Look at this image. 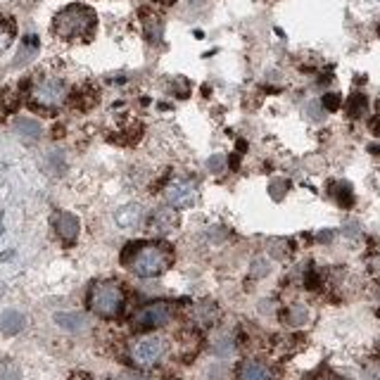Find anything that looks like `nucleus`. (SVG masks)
<instances>
[{
    "label": "nucleus",
    "mask_w": 380,
    "mask_h": 380,
    "mask_svg": "<svg viewBox=\"0 0 380 380\" xmlns=\"http://www.w3.org/2000/svg\"><path fill=\"white\" fill-rule=\"evenodd\" d=\"M164 357V342L157 335H143L131 345V359L141 369H153Z\"/></svg>",
    "instance_id": "4"
},
{
    "label": "nucleus",
    "mask_w": 380,
    "mask_h": 380,
    "mask_svg": "<svg viewBox=\"0 0 380 380\" xmlns=\"http://www.w3.org/2000/svg\"><path fill=\"white\" fill-rule=\"evenodd\" d=\"M323 105L328 107V110H337V105H340V100H337L335 95H328V98L323 100Z\"/></svg>",
    "instance_id": "18"
},
{
    "label": "nucleus",
    "mask_w": 380,
    "mask_h": 380,
    "mask_svg": "<svg viewBox=\"0 0 380 380\" xmlns=\"http://www.w3.org/2000/svg\"><path fill=\"white\" fill-rule=\"evenodd\" d=\"M174 252L162 243H138L124 252V264L141 279H155L171 267Z\"/></svg>",
    "instance_id": "1"
},
{
    "label": "nucleus",
    "mask_w": 380,
    "mask_h": 380,
    "mask_svg": "<svg viewBox=\"0 0 380 380\" xmlns=\"http://www.w3.org/2000/svg\"><path fill=\"white\" fill-rule=\"evenodd\" d=\"M12 43V27L8 22L0 20V52Z\"/></svg>",
    "instance_id": "14"
},
{
    "label": "nucleus",
    "mask_w": 380,
    "mask_h": 380,
    "mask_svg": "<svg viewBox=\"0 0 380 380\" xmlns=\"http://www.w3.org/2000/svg\"><path fill=\"white\" fill-rule=\"evenodd\" d=\"M126 304L124 288L114 281H98L93 283L88 293V307L93 314H98L102 318H114L119 316Z\"/></svg>",
    "instance_id": "3"
},
{
    "label": "nucleus",
    "mask_w": 380,
    "mask_h": 380,
    "mask_svg": "<svg viewBox=\"0 0 380 380\" xmlns=\"http://www.w3.org/2000/svg\"><path fill=\"white\" fill-rule=\"evenodd\" d=\"M176 224H178V216L171 207H162V209H157L153 216H150V226H153L155 231H160V233L171 231V228H176Z\"/></svg>",
    "instance_id": "9"
},
{
    "label": "nucleus",
    "mask_w": 380,
    "mask_h": 380,
    "mask_svg": "<svg viewBox=\"0 0 380 380\" xmlns=\"http://www.w3.org/2000/svg\"><path fill=\"white\" fill-rule=\"evenodd\" d=\"M141 216H143V209L138 207V204H126L124 209H119V212L114 214V219H117L119 228H134L138 226Z\"/></svg>",
    "instance_id": "11"
},
{
    "label": "nucleus",
    "mask_w": 380,
    "mask_h": 380,
    "mask_svg": "<svg viewBox=\"0 0 380 380\" xmlns=\"http://www.w3.org/2000/svg\"><path fill=\"white\" fill-rule=\"evenodd\" d=\"M359 105H361V107L366 105L364 95H361V98H359V95H357V98L352 100V110H349V114H352V117H359Z\"/></svg>",
    "instance_id": "16"
},
{
    "label": "nucleus",
    "mask_w": 380,
    "mask_h": 380,
    "mask_svg": "<svg viewBox=\"0 0 380 380\" xmlns=\"http://www.w3.org/2000/svg\"><path fill=\"white\" fill-rule=\"evenodd\" d=\"M160 3H176V0H160Z\"/></svg>",
    "instance_id": "19"
},
{
    "label": "nucleus",
    "mask_w": 380,
    "mask_h": 380,
    "mask_svg": "<svg viewBox=\"0 0 380 380\" xmlns=\"http://www.w3.org/2000/svg\"><path fill=\"white\" fill-rule=\"evenodd\" d=\"M52 224H55V231L62 240H67V243H74L76 235H78V219L74 214L69 212H57L52 216Z\"/></svg>",
    "instance_id": "8"
},
{
    "label": "nucleus",
    "mask_w": 380,
    "mask_h": 380,
    "mask_svg": "<svg viewBox=\"0 0 380 380\" xmlns=\"http://www.w3.org/2000/svg\"><path fill=\"white\" fill-rule=\"evenodd\" d=\"M52 29H55L57 36L67 41H83L95 31V12L86 5H69L55 17Z\"/></svg>",
    "instance_id": "2"
},
{
    "label": "nucleus",
    "mask_w": 380,
    "mask_h": 380,
    "mask_svg": "<svg viewBox=\"0 0 380 380\" xmlns=\"http://www.w3.org/2000/svg\"><path fill=\"white\" fill-rule=\"evenodd\" d=\"M167 200L174 204V207H190V204L197 202V188L190 181H176L167 188Z\"/></svg>",
    "instance_id": "7"
},
{
    "label": "nucleus",
    "mask_w": 380,
    "mask_h": 380,
    "mask_svg": "<svg viewBox=\"0 0 380 380\" xmlns=\"http://www.w3.org/2000/svg\"><path fill=\"white\" fill-rule=\"evenodd\" d=\"M271 369L262 361H245L238 369V380H271Z\"/></svg>",
    "instance_id": "10"
},
{
    "label": "nucleus",
    "mask_w": 380,
    "mask_h": 380,
    "mask_svg": "<svg viewBox=\"0 0 380 380\" xmlns=\"http://www.w3.org/2000/svg\"><path fill=\"white\" fill-rule=\"evenodd\" d=\"M55 321L59 325H64V328H69V330H81L83 325H86V321H83L78 314H57Z\"/></svg>",
    "instance_id": "13"
},
{
    "label": "nucleus",
    "mask_w": 380,
    "mask_h": 380,
    "mask_svg": "<svg viewBox=\"0 0 380 380\" xmlns=\"http://www.w3.org/2000/svg\"><path fill=\"white\" fill-rule=\"evenodd\" d=\"M17 129H20V131H22V134H27V136H31V138H36V136H38V134H41V129H38V126H36L34 122H29V119H22V122H20V124H17Z\"/></svg>",
    "instance_id": "15"
},
{
    "label": "nucleus",
    "mask_w": 380,
    "mask_h": 380,
    "mask_svg": "<svg viewBox=\"0 0 380 380\" xmlns=\"http://www.w3.org/2000/svg\"><path fill=\"white\" fill-rule=\"evenodd\" d=\"M311 380H340V378H337L335 373H330V371H321V373H316Z\"/></svg>",
    "instance_id": "17"
},
{
    "label": "nucleus",
    "mask_w": 380,
    "mask_h": 380,
    "mask_svg": "<svg viewBox=\"0 0 380 380\" xmlns=\"http://www.w3.org/2000/svg\"><path fill=\"white\" fill-rule=\"evenodd\" d=\"M64 98H67V88H64V83L59 78H41L31 88V102L36 107L52 110V107L62 105Z\"/></svg>",
    "instance_id": "5"
},
{
    "label": "nucleus",
    "mask_w": 380,
    "mask_h": 380,
    "mask_svg": "<svg viewBox=\"0 0 380 380\" xmlns=\"http://www.w3.org/2000/svg\"><path fill=\"white\" fill-rule=\"evenodd\" d=\"M22 325H24V316H22L20 311H15V309L5 311L3 316H0V330H3L5 335H15V333H20Z\"/></svg>",
    "instance_id": "12"
},
{
    "label": "nucleus",
    "mask_w": 380,
    "mask_h": 380,
    "mask_svg": "<svg viewBox=\"0 0 380 380\" xmlns=\"http://www.w3.org/2000/svg\"><path fill=\"white\" fill-rule=\"evenodd\" d=\"M169 318H171V304L160 300V302H150L143 307L134 316V325L138 330H153L169 323Z\"/></svg>",
    "instance_id": "6"
}]
</instances>
